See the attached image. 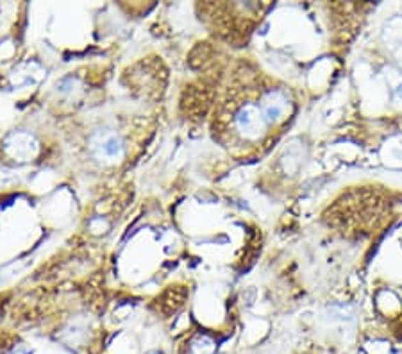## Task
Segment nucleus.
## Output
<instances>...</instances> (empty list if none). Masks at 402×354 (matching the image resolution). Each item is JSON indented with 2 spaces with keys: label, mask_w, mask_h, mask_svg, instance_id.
<instances>
[{
  "label": "nucleus",
  "mask_w": 402,
  "mask_h": 354,
  "mask_svg": "<svg viewBox=\"0 0 402 354\" xmlns=\"http://www.w3.org/2000/svg\"><path fill=\"white\" fill-rule=\"evenodd\" d=\"M149 354H161V353H158V351H152V353H149Z\"/></svg>",
  "instance_id": "nucleus-3"
},
{
  "label": "nucleus",
  "mask_w": 402,
  "mask_h": 354,
  "mask_svg": "<svg viewBox=\"0 0 402 354\" xmlns=\"http://www.w3.org/2000/svg\"><path fill=\"white\" fill-rule=\"evenodd\" d=\"M122 149V140L118 137H115V134H108V137H104L102 141H100V150H102L106 156H109V158H115V156L120 154Z\"/></svg>",
  "instance_id": "nucleus-2"
},
{
  "label": "nucleus",
  "mask_w": 402,
  "mask_h": 354,
  "mask_svg": "<svg viewBox=\"0 0 402 354\" xmlns=\"http://www.w3.org/2000/svg\"><path fill=\"white\" fill-rule=\"evenodd\" d=\"M267 118L263 113V106L247 102L235 113V126L245 138H258L263 134L265 126H267Z\"/></svg>",
  "instance_id": "nucleus-1"
}]
</instances>
